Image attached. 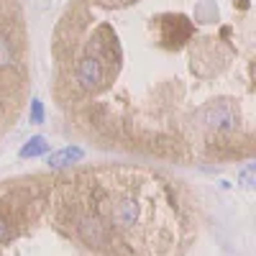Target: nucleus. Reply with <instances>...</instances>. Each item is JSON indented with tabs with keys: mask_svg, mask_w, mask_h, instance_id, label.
<instances>
[{
	"mask_svg": "<svg viewBox=\"0 0 256 256\" xmlns=\"http://www.w3.org/2000/svg\"><path fill=\"white\" fill-rule=\"evenodd\" d=\"M100 212H105V218H108L110 226L131 228L138 220V216H141V208H138V202L134 198H116V200L105 198L102 205H100Z\"/></svg>",
	"mask_w": 256,
	"mask_h": 256,
	"instance_id": "nucleus-2",
	"label": "nucleus"
},
{
	"mask_svg": "<svg viewBox=\"0 0 256 256\" xmlns=\"http://www.w3.org/2000/svg\"><path fill=\"white\" fill-rule=\"evenodd\" d=\"M77 82L82 90H98L102 82V62L98 56H84L77 64Z\"/></svg>",
	"mask_w": 256,
	"mask_h": 256,
	"instance_id": "nucleus-5",
	"label": "nucleus"
},
{
	"mask_svg": "<svg viewBox=\"0 0 256 256\" xmlns=\"http://www.w3.org/2000/svg\"><path fill=\"white\" fill-rule=\"evenodd\" d=\"M31 123H44V102L38 98L31 100Z\"/></svg>",
	"mask_w": 256,
	"mask_h": 256,
	"instance_id": "nucleus-9",
	"label": "nucleus"
},
{
	"mask_svg": "<svg viewBox=\"0 0 256 256\" xmlns=\"http://www.w3.org/2000/svg\"><path fill=\"white\" fill-rule=\"evenodd\" d=\"M16 62V52H13V44L10 38L0 31V67H10V64Z\"/></svg>",
	"mask_w": 256,
	"mask_h": 256,
	"instance_id": "nucleus-8",
	"label": "nucleus"
},
{
	"mask_svg": "<svg viewBox=\"0 0 256 256\" xmlns=\"http://www.w3.org/2000/svg\"><path fill=\"white\" fill-rule=\"evenodd\" d=\"M192 36V24L184 16H166L164 18V31L162 38L166 46H180L182 41H187Z\"/></svg>",
	"mask_w": 256,
	"mask_h": 256,
	"instance_id": "nucleus-4",
	"label": "nucleus"
},
{
	"mask_svg": "<svg viewBox=\"0 0 256 256\" xmlns=\"http://www.w3.org/2000/svg\"><path fill=\"white\" fill-rule=\"evenodd\" d=\"M84 156V152L80 146H64V148H59V152H54L52 156H49V166L52 169H62V166H70V164H77L80 159Z\"/></svg>",
	"mask_w": 256,
	"mask_h": 256,
	"instance_id": "nucleus-6",
	"label": "nucleus"
},
{
	"mask_svg": "<svg viewBox=\"0 0 256 256\" xmlns=\"http://www.w3.org/2000/svg\"><path fill=\"white\" fill-rule=\"evenodd\" d=\"M198 120L210 131H233L238 126V110L233 108L230 100H218V102L205 105L198 113Z\"/></svg>",
	"mask_w": 256,
	"mask_h": 256,
	"instance_id": "nucleus-1",
	"label": "nucleus"
},
{
	"mask_svg": "<svg viewBox=\"0 0 256 256\" xmlns=\"http://www.w3.org/2000/svg\"><path fill=\"white\" fill-rule=\"evenodd\" d=\"M49 152V141L44 138V136H31L24 146H20V159H36V156H41V154H46Z\"/></svg>",
	"mask_w": 256,
	"mask_h": 256,
	"instance_id": "nucleus-7",
	"label": "nucleus"
},
{
	"mask_svg": "<svg viewBox=\"0 0 256 256\" xmlns=\"http://www.w3.org/2000/svg\"><path fill=\"white\" fill-rule=\"evenodd\" d=\"M241 182H244V187H254V166H246L241 172Z\"/></svg>",
	"mask_w": 256,
	"mask_h": 256,
	"instance_id": "nucleus-10",
	"label": "nucleus"
},
{
	"mask_svg": "<svg viewBox=\"0 0 256 256\" xmlns=\"http://www.w3.org/2000/svg\"><path fill=\"white\" fill-rule=\"evenodd\" d=\"M77 233H80V238L88 246H92V248H105L110 244V226L105 223L100 216H84V218H80Z\"/></svg>",
	"mask_w": 256,
	"mask_h": 256,
	"instance_id": "nucleus-3",
	"label": "nucleus"
},
{
	"mask_svg": "<svg viewBox=\"0 0 256 256\" xmlns=\"http://www.w3.org/2000/svg\"><path fill=\"white\" fill-rule=\"evenodd\" d=\"M6 236H8V220H6L3 216H0V244L6 241Z\"/></svg>",
	"mask_w": 256,
	"mask_h": 256,
	"instance_id": "nucleus-11",
	"label": "nucleus"
}]
</instances>
